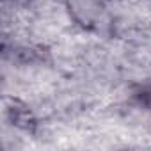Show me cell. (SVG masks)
I'll return each mask as SVG.
<instances>
[{
  "label": "cell",
  "mask_w": 151,
  "mask_h": 151,
  "mask_svg": "<svg viewBox=\"0 0 151 151\" xmlns=\"http://www.w3.org/2000/svg\"><path fill=\"white\" fill-rule=\"evenodd\" d=\"M69 6H71L73 14L77 16V20H80L84 23H91L101 13L100 0H71Z\"/></svg>",
  "instance_id": "1"
},
{
  "label": "cell",
  "mask_w": 151,
  "mask_h": 151,
  "mask_svg": "<svg viewBox=\"0 0 151 151\" xmlns=\"http://www.w3.org/2000/svg\"><path fill=\"white\" fill-rule=\"evenodd\" d=\"M139 100H140V103L144 105V107H147V109H151V86H147V87H142L140 91H139Z\"/></svg>",
  "instance_id": "2"
}]
</instances>
